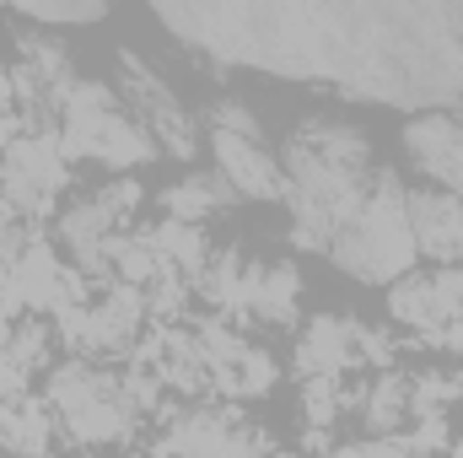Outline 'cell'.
Returning <instances> with one entry per match:
<instances>
[{
  "mask_svg": "<svg viewBox=\"0 0 463 458\" xmlns=\"http://www.w3.org/2000/svg\"><path fill=\"white\" fill-rule=\"evenodd\" d=\"M388 319L415 329L420 340L442 335L463 319V264H437V270H410L404 281L388 286Z\"/></svg>",
  "mask_w": 463,
  "mask_h": 458,
  "instance_id": "obj_8",
  "label": "cell"
},
{
  "mask_svg": "<svg viewBox=\"0 0 463 458\" xmlns=\"http://www.w3.org/2000/svg\"><path fill=\"white\" fill-rule=\"evenodd\" d=\"M178 43L216 65H248L286 81H335L383 109L448 114L463 103V5L420 0H232L156 5Z\"/></svg>",
  "mask_w": 463,
  "mask_h": 458,
  "instance_id": "obj_1",
  "label": "cell"
},
{
  "mask_svg": "<svg viewBox=\"0 0 463 458\" xmlns=\"http://www.w3.org/2000/svg\"><path fill=\"white\" fill-rule=\"evenodd\" d=\"M275 377H280L275 356H269L264 345H248V350H242V361L232 367L227 377H216V394H222V399H259V394H269V388H275Z\"/></svg>",
  "mask_w": 463,
  "mask_h": 458,
  "instance_id": "obj_18",
  "label": "cell"
},
{
  "mask_svg": "<svg viewBox=\"0 0 463 458\" xmlns=\"http://www.w3.org/2000/svg\"><path fill=\"white\" fill-rule=\"evenodd\" d=\"M355 415L372 437H399L410 426V372H377L372 383H361Z\"/></svg>",
  "mask_w": 463,
  "mask_h": 458,
  "instance_id": "obj_17",
  "label": "cell"
},
{
  "mask_svg": "<svg viewBox=\"0 0 463 458\" xmlns=\"http://www.w3.org/2000/svg\"><path fill=\"white\" fill-rule=\"evenodd\" d=\"M329 259L350 281H366V286H393L415 270L420 253H415V232H410V189L393 167H377L361 211L335 237Z\"/></svg>",
  "mask_w": 463,
  "mask_h": 458,
  "instance_id": "obj_3",
  "label": "cell"
},
{
  "mask_svg": "<svg viewBox=\"0 0 463 458\" xmlns=\"http://www.w3.org/2000/svg\"><path fill=\"white\" fill-rule=\"evenodd\" d=\"M340 458H415L399 437H366V443H350Z\"/></svg>",
  "mask_w": 463,
  "mask_h": 458,
  "instance_id": "obj_20",
  "label": "cell"
},
{
  "mask_svg": "<svg viewBox=\"0 0 463 458\" xmlns=\"http://www.w3.org/2000/svg\"><path fill=\"white\" fill-rule=\"evenodd\" d=\"M65 184H71V157L60 146V129H22L11 151L0 157V200L27 227L54 216Z\"/></svg>",
  "mask_w": 463,
  "mask_h": 458,
  "instance_id": "obj_7",
  "label": "cell"
},
{
  "mask_svg": "<svg viewBox=\"0 0 463 458\" xmlns=\"http://www.w3.org/2000/svg\"><path fill=\"white\" fill-rule=\"evenodd\" d=\"M458 377H463V372H458Z\"/></svg>",
  "mask_w": 463,
  "mask_h": 458,
  "instance_id": "obj_25",
  "label": "cell"
},
{
  "mask_svg": "<svg viewBox=\"0 0 463 458\" xmlns=\"http://www.w3.org/2000/svg\"><path fill=\"white\" fill-rule=\"evenodd\" d=\"M43 458H60V453H43Z\"/></svg>",
  "mask_w": 463,
  "mask_h": 458,
  "instance_id": "obj_23",
  "label": "cell"
},
{
  "mask_svg": "<svg viewBox=\"0 0 463 458\" xmlns=\"http://www.w3.org/2000/svg\"><path fill=\"white\" fill-rule=\"evenodd\" d=\"M286 173V205H291V237L307 253H329L335 237L350 227V216L361 211L377 162L366 135L345 119H302L286 140L280 157Z\"/></svg>",
  "mask_w": 463,
  "mask_h": 458,
  "instance_id": "obj_2",
  "label": "cell"
},
{
  "mask_svg": "<svg viewBox=\"0 0 463 458\" xmlns=\"http://www.w3.org/2000/svg\"><path fill=\"white\" fill-rule=\"evenodd\" d=\"M140 232H146V243L156 248L162 270L184 275L189 286L205 275V264H211V253H216L211 232H205V227H189V222H151V227H140Z\"/></svg>",
  "mask_w": 463,
  "mask_h": 458,
  "instance_id": "obj_16",
  "label": "cell"
},
{
  "mask_svg": "<svg viewBox=\"0 0 463 458\" xmlns=\"http://www.w3.org/2000/svg\"><path fill=\"white\" fill-rule=\"evenodd\" d=\"M404 157L448 195L463 200V109L420 114L404 124Z\"/></svg>",
  "mask_w": 463,
  "mask_h": 458,
  "instance_id": "obj_10",
  "label": "cell"
},
{
  "mask_svg": "<svg viewBox=\"0 0 463 458\" xmlns=\"http://www.w3.org/2000/svg\"><path fill=\"white\" fill-rule=\"evenodd\" d=\"M0 458H5V448H0Z\"/></svg>",
  "mask_w": 463,
  "mask_h": 458,
  "instance_id": "obj_24",
  "label": "cell"
},
{
  "mask_svg": "<svg viewBox=\"0 0 463 458\" xmlns=\"http://www.w3.org/2000/svg\"><path fill=\"white\" fill-rule=\"evenodd\" d=\"M410 232H415V253L420 259L458 264L463 200L448 195V189H410Z\"/></svg>",
  "mask_w": 463,
  "mask_h": 458,
  "instance_id": "obj_13",
  "label": "cell"
},
{
  "mask_svg": "<svg viewBox=\"0 0 463 458\" xmlns=\"http://www.w3.org/2000/svg\"><path fill=\"white\" fill-rule=\"evenodd\" d=\"M54 415H49V405L38 399V394H27V399H0V448L5 458H43L54 453L49 443H54Z\"/></svg>",
  "mask_w": 463,
  "mask_h": 458,
  "instance_id": "obj_15",
  "label": "cell"
},
{
  "mask_svg": "<svg viewBox=\"0 0 463 458\" xmlns=\"http://www.w3.org/2000/svg\"><path fill=\"white\" fill-rule=\"evenodd\" d=\"M297 313H302V270L291 259H248L232 319L264 324V329H291Z\"/></svg>",
  "mask_w": 463,
  "mask_h": 458,
  "instance_id": "obj_9",
  "label": "cell"
},
{
  "mask_svg": "<svg viewBox=\"0 0 463 458\" xmlns=\"http://www.w3.org/2000/svg\"><path fill=\"white\" fill-rule=\"evenodd\" d=\"M114 92H118V103H124V114H129L140 129H146V135H151L156 157L194 162V151H200L194 114L178 103V92L167 87V76H162L151 60H140L135 49H118V60H114Z\"/></svg>",
  "mask_w": 463,
  "mask_h": 458,
  "instance_id": "obj_6",
  "label": "cell"
},
{
  "mask_svg": "<svg viewBox=\"0 0 463 458\" xmlns=\"http://www.w3.org/2000/svg\"><path fill=\"white\" fill-rule=\"evenodd\" d=\"M205 129H211L216 173L232 184L237 200H286L280 157L264 140V119L253 114L242 98H216L205 109Z\"/></svg>",
  "mask_w": 463,
  "mask_h": 458,
  "instance_id": "obj_5",
  "label": "cell"
},
{
  "mask_svg": "<svg viewBox=\"0 0 463 458\" xmlns=\"http://www.w3.org/2000/svg\"><path fill=\"white\" fill-rule=\"evenodd\" d=\"M361 335L366 324L350 319V313H318L302 324L297 335V372L302 377H345V372H361Z\"/></svg>",
  "mask_w": 463,
  "mask_h": 458,
  "instance_id": "obj_11",
  "label": "cell"
},
{
  "mask_svg": "<svg viewBox=\"0 0 463 458\" xmlns=\"http://www.w3.org/2000/svg\"><path fill=\"white\" fill-rule=\"evenodd\" d=\"M22 129H27V124H22V114H16V109H11V114H0V157L11 151V140H16Z\"/></svg>",
  "mask_w": 463,
  "mask_h": 458,
  "instance_id": "obj_21",
  "label": "cell"
},
{
  "mask_svg": "<svg viewBox=\"0 0 463 458\" xmlns=\"http://www.w3.org/2000/svg\"><path fill=\"white\" fill-rule=\"evenodd\" d=\"M11 329H16V319H11V313L0 308V350H5V340H11Z\"/></svg>",
  "mask_w": 463,
  "mask_h": 458,
  "instance_id": "obj_22",
  "label": "cell"
},
{
  "mask_svg": "<svg viewBox=\"0 0 463 458\" xmlns=\"http://www.w3.org/2000/svg\"><path fill=\"white\" fill-rule=\"evenodd\" d=\"M237 195H232V184L216 173V167H194V173H184L178 184H167L162 195H156V211H162V222H189V227H205L222 205H232Z\"/></svg>",
  "mask_w": 463,
  "mask_h": 458,
  "instance_id": "obj_14",
  "label": "cell"
},
{
  "mask_svg": "<svg viewBox=\"0 0 463 458\" xmlns=\"http://www.w3.org/2000/svg\"><path fill=\"white\" fill-rule=\"evenodd\" d=\"M27 27H92L109 16V5H27L16 11Z\"/></svg>",
  "mask_w": 463,
  "mask_h": 458,
  "instance_id": "obj_19",
  "label": "cell"
},
{
  "mask_svg": "<svg viewBox=\"0 0 463 458\" xmlns=\"http://www.w3.org/2000/svg\"><path fill=\"white\" fill-rule=\"evenodd\" d=\"M49 367H54V324L38 313L16 319L11 340L0 350V399H27Z\"/></svg>",
  "mask_w": 463,
  "mask_h": 458,
  "instance_id": "obj_12",
  "label": "cell"
},
{
  "mask_svg": "<svg viewBox=\"0 0 463 458\" xmlns=\"http://www.w3.org/2000/svg\"><path fill=\"white\" fill-rule=\"evenodd\" d=\"M60 146L71 162H98V167H114L118 178L140 162L156 157L151 135L124 114L118 92L109 81H76L71 98H65V114H60Z\"/></svg>",
  "mask_w": 463,
  "mask_h": 458,
  "instance_id": "obj_4",
  "label": "cell"
}]
</instances>
